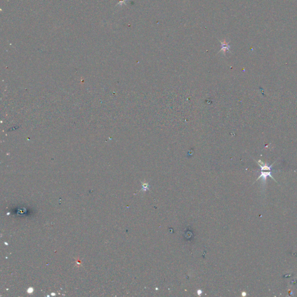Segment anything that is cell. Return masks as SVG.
I'll use <instances>...</instances> for the list:
<instances>
[{
  "mask_svg": "<svg viewBox=\"0 0 297 297\" xmlns=\"http://www.w3.org/2000/svg\"><path fill=\"white\" fill-rule=\"evenodd\" d=\"M258 164L261 167V175H259V176L258 178L256 181H258L260 178H262L263 182L265 183V182L266 181V179H267V177L270 176V178H272L273 180H274L275 182H276V181L274 179L273 177L271 175L272 167L273 164L269 166V165H268L267 164L265 163L261 160H258Z\"/></svg>",
  "mask_w": 297,
  "mask_h": 297,
  "instance_id": "6da1fadb",
  "label": "cell"
},
{
  "mask_svg": "<svg viewBox=\"0 0 297 297\" xmlns=\"http://www.w3.org/2000/svg\"><path fill=\"white\" fill-rule=\"evenodd\" d=\"M221 42V44H222V48L220 50V52H223L224 54H225V53L226 51H229V49H230V46L229 45V42H227L226 41V40H223V41H220Z\"/></svg>",
  "mask_w": 297,
  "mask_h": 297,
  "instance_id": "7a4b0ae2",
  "label": "cell"
}]
</instances>
